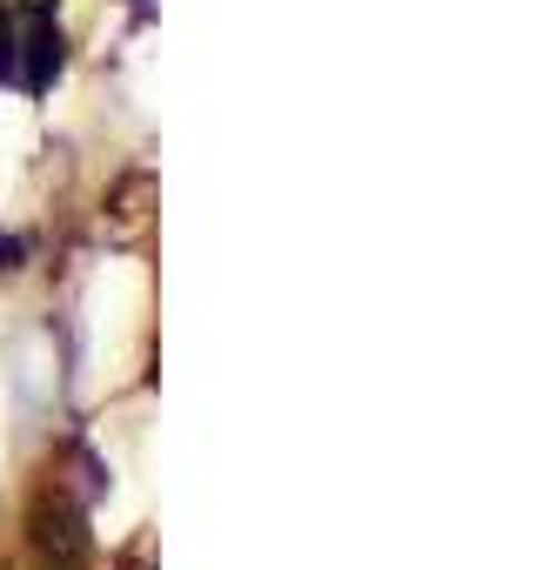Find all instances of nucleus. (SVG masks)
I'll return each instance as SVG.
<instances>
[{"instance_id": "1", "label": "nucleus", "mask_w": 536, "mask_h": 570, "mask_svg": "<svg viewBox=\"0 0 536 570\" xmlns=\"http://www.w3.org/2000/svg\"><path fill=\"white\" fill-rule=\"evenodd\" d=\"M68 61L54 0H0V88L48 95Z\"/></svg>"}, {"instance_id": "2", "label": "nucleus", "mask_w": 536, "mask_h": 570, "mask_svg": "<svg viewBox=\"0 0 536 570\" xmlns=\"http://www.w3.org/2000/svg\"><path fill=\"white\" fill-rule=\"evenodd\" d=\"M14 255H21V235H0V268H14Z\"/></svg>"}, {"instance_id": "3", "label": "nucleus", "mask_w": 536, "mask_h": 570, "mask_svg": "<svg viewBox=\"0 0 536 570\" xmlns=\"http://www.w3.org/2000/svg\"><path fill=\"white\" fill-rule=\"evenodd\" d=\"M135 8H141V14H148V8H155V0H135Z\"/></svg>"}]
</instances>
